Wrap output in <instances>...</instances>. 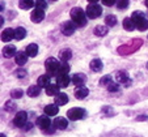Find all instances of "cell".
Returning <instances> with one entry per match:
<instances>
[{
	"label": "cell",
	"instance_id": "cell-44",
	"mask_svg": "<svg viewBox=\"0 0 148 137\" xmlns=\"http://www.w3.org/2000/svg\"><path fill=\"white\" fill-rule=\"evenodd\" d=\"M147 69H148V63H147Z\"/></svg>",
	"mask_w": 148,
	"mask_h": 137
},
{
	"label": "cell",
	"instance_id": "cell-35",
	"mask_svg": "<svg viewBox=\"0 0 148 137\" xmlns=\"http://www.w3.org/2000/svg\"><path fill=\"white\" fill-rule=\"evenodd\" d=\"M110 82H112V77H110V76H103V77L100 80V85H101V86H108Z\"/></svg>",
	"mask_w": 148,
	"mask_h": 137
},
{
	"label": "cell",
	"instance_id": "cell-6",
	"mask_svg": "<svg viewBox=\"0 0 148 137\" xmlns=\"http://www.w3.org/2000/svg\"><path fill=\"white\" fill-rule=\"evenodd\" d=\"M13 123H14V125L18 127V128H24V127L26 125V123H28V114H26L25 111L17 112L13 119Z\"/></svg>",
	"mask_w": 148,
	"mask_h": 137
},
{
	"label": "cell",
	"instance_id": "cell-43",
	"mask_svg": "<svg viewBox=\"0 0 148 137\" xmlns=\"http://www.w3.org/2000/svg\"><path fill=\"white\" fill-rule=\"evenodd\" d=\"M1 137H5V136H4V133H1Z\"/></svg>",
	"mask_w": 148,
	"mask_h": 137
},
{
	"label": "cell",
	"instance_id": "cell-19",
	"mask_svg": "<svg viewBox=\"0 0 148 137\" xmlns=\"http://www.w3.org/2000/svg\"><path fill=\"white\" fill-rule=\"evenodd\" d=\"M16 54H17L16 46H5L3 50V55H4V58H7V59L12 58V56H16Z\"/></svg>",
	"mask_w": 148,
	"mask_h": 137
},
{
	"label": "cell",
	"instance_id": "cell-14",
	"mask_svg": "<svg viewBox=\"0 0 148 137\" xmlns=\"http://www.w3.org/2000/svg\"><path fill=\"white\" fill-rule=\"evenodd\" d=\"M88 94H89V90L84 86V85L83 86H77L75 89V97L77 98V99H84Z\"/></svg>",
	"mask_w": 148,
	"mask_h": 137
},
{
	"label": "cell",
	"instance_id": "cell-5",
	"mask_svg": "<svg viewBox=\"0 0 148 137\" xmlns=\"http://www.w3.org/2000/svg\"><path fill=\"white\" fill-rule=\"evenodd\" d=\"M67 116L70 120H73V121L80 120V119H83L85 116V110L81 109V107H73V109L67 111Z\"/></svg>",
	"mask_w": 148,
	"mask_h": 137
},
{
	"label": "cell",
	"instance_id": "cell-34",
	"mask_svg": "<svg viewBox=\"0 0 148 137\" xmlns=\"http://www.w3.org/2000/svg\"><path fill=\"white\" fill-rule=\"evenodd\" d=\"M130 4V0H118L117 1V7L118 9H126Z\"/></svg>",
	"mask_w": 148,
	"mask_h": 137
},
{
	"label": "cell",
	"instance_id": "cell-3",
	"mask_svg": "<svg viewBox=\"0 0 148 137\" xmlns=\"http://www.w3.org/2000/svg\"><path fill=\"white\" fill-rule=\"evenodd\" d=\"M60 65H62V63L55 58H49L45 62V68L50 76H58Z\"/></svg>",
	"mask_w": 148,
	"mask_h": 137
},
{
	"label": "cell",
	"instance_id": "cell-30",
	"mask_svg": "<svg viewBox=\"0 0 148 137\" xmlns=\"http://www.w3.org/2000/svg\"><path fill=\"white\" fill-rule=\"evenodd\" d=\"M105 24H106L108 26L117 25V17L113 16V14H109V16H106V18H105Z\"/></svg>",
	"mask_w": 148,
	"mask_h": 137
},
{
	"label": "cell",
	"instance_id": "cell-1",
	"mask_svg": "<svg viewBox=\"0 0 148 137\" xmlns=\"http://www.w3.org/2000/svg\"><path fill=\"white\" fill-rule=\"evenodd\" d=\"M70 14H71V20L76 24V26H84L87 24V13H85L80 7L72 8Z\"/></svg>",
	"mask_w": 148,
	"mask_h": 137
},
{
	"label": "cell",
	"instance_id": "cell-28",
	"mask_svg": "<svg viewBox=\"0 0 148 137\" xmlns=\"http://www.w3.org/2000/svg\"><path fill=\"white\" fill-rule=\"evenodd\" d=\"M59 56H60V60H62V62H68V60L71 59V56H72V51L68 50V48H64V50L60 51Z\"/></svg>",
	"mask_w": 148,
	"mask_h": 137
},
{
	"label": "cell",
	"instance_id": "cell-23",
	"mask_svg": "<svg viewBox=\"0 0 148 137\" xmlns=\"http://www.w3.org/2000/svg\"><path fill=\"white\" fill-rule=\"evenodd\" d=\"M26 54H28V56H32V58H34V56H37V54H38V46L36 45V43H30L29 46H26Z\"/></svg>",
	"mask_w": 148,
	"mask_h": 137
},
{
	"label": "cell",
	"instance_id": "cell-8",
	"mask_svg": "<svg viewBox=\"0 0 148 137\" xmlns=\"http://www.w3.org/2000/svg\"><path fill=\"white\" fill-rule=\"evenodd\" d=\"M37 125L41 129H49L51 125V120L49 119V115H42V116H39L38 119H37Z\"/></svg>",
	"mask_w": 148,
	"mask_h": 137
},
{
	"label": "cell",
	"instance_id": "cell-16",
	"mask_svg": "<svg viewBox=\"0 0 148 137\" xmlns=\"http://www.w3.org/2000/svg\"><path fill=\"white\" fill-rule=\"evenodd\" d=\"M123 28H125V30L127 31H132L134 29H136V25H135V21L131 18V17H126L125 20H123Z\"/></svg>",
	"mask_w": 148,
	"mask_h": 137
},
{
	"label": "cell",
	"instance_id": "cell-13",
	"mask_svg": "<svg viewBox=\"0 0 148 137\" xmlns=\"http://www.w3.org/2000/svg\"><path fill=\"white\" fill-rule=\"evenodd\" d=\"M68 125V121L66 117H62V116H58L54 120V127H55L56 129H66Z\"/></svg>",
	"mask_w": 148,
	"mask_h": 137
},
{
	"label": "cell",
	"instance_id": "cell-27",
	"mask_svg": "<svg viewBox=\"0 0 148 137\" xmlns=\"http://www.w3.org/2000/svg\"><path fill=\"white\" fill-rule=\"evenodd\" d=\"M38 85L41 87H47L50 85V75H42L38 78Z\"/></svg>",
	"mask_w": 148,
	"mask_h": 137
},
{
	"label": "cell",
	"instance_id": "cell-7",
	"mask_svg": "<svg viewBox=\"0 0 148 137\" xmlns=\"http://www.w3.org/2000/svg\"><path fill=\"white\" fill-rule=\"evenodd\" d=\"M62 33L64 34V35H72L76 30V24L73 21H66V22L62 24V28H60Z\"/></svg>",
	"mask_w": 148,
	"mask_h": 137
},
{
	"label": "cell",
	"instance_id": "cell-36",
	"mask_svg": "<svg viewBox=\"0 0 148 137\" xmlns=\"http://www.w3.org/2000/svg\"><path fill=\"white\" fill-rule=\"evenodd\" d=\"M36 8H39V9H46V8H47V4H46L45 0H37V3H36Z\"/></svg>",
	"mask_w": 148,
	"mask_h": 137
},
{
	"label": "cell",
	"instance_id": "cell-4",
	"mask_svg": "<svg viewBox=\"0 0 148 137\" xmlns=\"http://www.w3.org/2000/svg\"><path fill=\"white\" fill-rule=\"evenodd\" d=\"M85 13H87L88 18L95 20V18H97V17L101 16V13H102V8H101V5H98V4H96V3H90L89 5L87 7Z\"/></svg>",
	"mask_w": 148,
	"mask_h": 137
},
{
	"label": "cell",
	"instance_id": "cell-2",
	"mask_svg": "<svg viewBox=\"0 0 148 137\" xmlns=\"http://www.w3.org/2000/svg\"><path fill=\"white\" fill-rule=\"evenodd\" d=\"M131 18L135 21L136 29L139 31H145L148 29V21L145 20V16H144V13H143V12L135 11L134 13L131 14Z\"/></svg>",
	"mask_w": 148,
	"mask_h": 137
},
{
	"label": "cell",
	"instance_id": "cell-25",
	"mask_svg": "<svg viewBox=\"0 0 148 137\" xmlns=\"http://www.w3.org/2000/svg\"><path fill=\"white\" fill-rule=\"evenodd\" d=\"M93 31H95V35L103 37V35H106V34H108V26H105V25H97Z\"/></svg>",
	"mask_w": 148,
	"mask_h": 137
},
{
	"label": "cell",
	"instance_id": "cell-39",
	"mask_svg": "<svg viewBox=\"0 0 148 137\" xmlns=\"http://www.w3.org/2000/svg\"><path fill=\"white\" fill-rule=\"evenodd\" d=\"M115 3H117V0H102V4L106 7H112V5H114Z\"/></svg>",
	"mask_w": 148,
	"mask_h": 137
},
{
	"label": "cell",
	"instance_id": "cell-40",
	"mask_svg": "<svg viewBox=\"0 0 148 137\" xmlns=\"http://www.w3.org/2000/svg\"><path fill=\"white\" fill-rule=\"evenodd\" d=\"M136 120H139V121H144V120H147V116H145V115H143V116H138L136 117Z\"/></svg>",
	"mask_w": 148,
	"mask_h": 137
},
{
	"label": "cell",
	"instance_id": "cell-26",
	"mask_svg": "<svg viewBox=\"0 0 148 137\" xmlns=\"http://www.w3.org/2000/svg\"><path fill=\"white\" fill-rule=\"evenodd\" d=\"M59 89H60V86H59L58 84H50L47 87H46V94L47 95H56L59 93Z\"/></svg>",
	"mask_w": 148,
	"mask_h": 137
},
{
	"label": "cell",
	"instance_id": "cell-20",
	"mask_svg": "<svg viewBox=\"0 0 148 137\" xmlns=\"http://www.w3.org/2000/svg\"><path fill=\"white\" fill-rule=\"evenodd\" d=\"M89 67H90V69H92L93 72H101V71H102L103 64H102V62H101L100 59H93L92 62H90Z\"/></svg>",
	"mask_w": 148,
	"mask_h": 137
},
{
	"label": "cell",
	"instance_id": "cell-17",
	"mask_svg": "<svg viewBox=\"0 0 148 137\" xmlns=\"http://www.w3.org/2000/svg\"><path fill=\"white\" fill-rule=\"evenodd\" d=\"M54 99H55V103L58 106H63V104H66L68 102V95L64 94V93H58Z\"/></svg>",
	"mask_w": 148,
	"mask_h": 137
},
{
	"label": "cell",
	"instance_id": "cell-11",
	"mask_svg": "<svg viewBox=\"0 0 148 137\" xmlns=\"http://www.w3.org/2000/svg\"><path fill=\"white\" fill-rule=\"evenodd\" d=\"M115 81L118 82V84L123 85H129L130 84V78H129V75L126 72H123V71H118L117 73H115Z\"/></svg>",
	"mask_w": 148,
	"mask_h": 137
},
{
	"label": "cell",
	"instance_id": "cell-42",
	"mask_svg": "<svg viewBox=\"0 0 148 137\" xmlns=\"http://www.w3.org/2000/svg\"><path fill=\"white\" fill-rule=\"evenodd\" d=\"M145 5H147V8H148V0H145Z\"/></svg>",
	"mask_w": 148,
	"mask_h": 137
},
{
	"label": "cell",
	"instance_id": "cell-21",
	"mask_svg": "<svg viewBox=\"0 0 148 137\" xmlns=\"http://www.w3.org/2000/svg\"><path fill=\"white\" fill-rule=\"evenodd\" d=\"M28 54L26 52H23V51H20V52L16 54V56H14V59H16V63L18 65H24L26 64V60H28Z\"/></svg>",
	"mask_w": 148,
	"mask_h": 137
},
{
	"label": "cell",
	"instance_id": "cell-41",
	"mask_svg": "<svg viewBox=\"0 0 148 137\" xmlns=\"http://www.w3.org/2000/svg\"><path fill=\"white\" fill-rule=\"evenodd\" d=\"M88 1H89V3H97L98 0H88Z\"/></svg>",
	"mask_w": 148,
	"mask_h": 137
},
{
	"label": "cell",
	"instance_id": "cell-37",
	"mask_svg": "<svg viewBox=\"0 0 148 137\" xmlns=\"http://www.w3.org/2000/svg\"><path fill=\"white\" fill-rule=\"evenodd\" d=\"M23 94H24L23 90H18V89H17V90H12V92H11V97L12 98H21V97H23Z\"/></svg>",
	"mask_w": 148,
	"mask_h": 137
},
{
	"label": "cell",
	"instance_id": "cell-18",
	"mask_svg": "<svg viewBox=\"0 0 148 137\" xmlns=\"http://www.w3.org/2000/svg\"><path fill=\"white\" fill-rule=\"evenodd\" d=\"M58 107H59V106H58L56 103H54V104H47V106L43 109V111H45V114L49 115V116H54V115H56V114H58V111H59Z\"/></svg>",
	"mask_w": 148,
	"mask_h": 137
},
{
	"label": "cell",
	"instance_id": "cell-29",
	"mask_svg": "<svg viewBox=\"0 0 148 137\" xmlns=\"http://www.w3.org/2000/svg\"><path fill=\"white\" fill-rule=\"evenodd\" d=\"M26 35V30L24 28H17L14 30V39L16 41H23Z\"/></svg>",
	"mask_w": 148,
	"mask_h": 137
},
{
	"label": "cell",
	"instance_id": "cell-24",
	"mask_svg": "<svg viewBox=\"0 0 148 137\" xmlns=\"http://www.w3.org/2000/svg\"><path fill=\"white\" fill-rule=\"evenodd\" d=\"M26 93H28L29 97H38L39 93H41V86L39 85H32V86H29Z\"/></svg>",
	"mask_w": 148,
	"mask_h": 137
},
{
	"label": "cell",
	"instance_id": "cell-31",
	"mask_svg": "<svg viewBox=\"0 0 148 137\" xmlns=\"http://www.w3.org/2000/svg\"><path fill=\"white\" fill-rule=\"evenodd\" d=\"M68 72H70V65H68L67 62H63L60 65V69H59L58 75H68Z\"/></svg>",
	"mask_w": 148,
	"mask_h": 137
},
{
	"label": "cell",
	"instance_id": "cell-15",
	"mask_svg": "<svg viewBox=\"0 0 148 137\" xmlns=\"http://www.w3.org/2000/svg\"><path fill=\"white\" fill-rule=\"evenodd\" d=\"M12 39H14V30L13 29H5L1 33V41L3 42H11Z\"/></svg>",
	"mask_w": 148,
	"mask_h": 137
},
{
	"label": "cell",
	"instance_id": "cell-9",
	"mask_svg": "<svg viewBox=\"0 0 148 137\" xmlns=\"http://www.w3.org/2000/svg\"><path fill=\"white\" fill-rule=\"evenodd\" d=\"M70 82H72V77H70L68 75H58L56 76V84L60 87H67L70 85Z\"/></svg>",
	"mask_w": 148,
	"mask_h": 137
},
{
	"label": "cell",
	"instance_id": "cell-33",
	"mask_svg": "<svg viewBox=\"0 0 148 137\" xmlns=\"http://www.w3.org/2000/svg\"><path fill=\"white\" fill-rule=\"evenodd\" d=\"M106 89L109 90V92L115 93V92H118V90H119V84H118L117 81H115V82H113V81H112V82H110V84L106 86Z\"/></svg>",
	"mask_w": 148,
	"mask_h": 137
},
{
	"label": "cell",
	"instance_id": "cell-10",
	"mask_svg": "<svg viewBox=\"0 0 148 137\" xmlns=\"http://www.w3.org/2000/svg\"><path fill=\"white\" fill-rule=\"evenodd\" d=\"M45 18V12H43V9H39V8H36L33 12H32L30 14V20L33 21V22H41L42 20Z\"/></svg>",
	"mask_w": 148,
	"mask_h": 137
},
{
	"label": "cell",
	"instance_id": "cell-38",
	"mask_svg": "<svg viewBox=\"0 0 148 137\" xmlns=\"http://www.w3.org/2000/svg\"><path fill=\"white\" fill-rule=\"evenodd\" d=\"M16 76H17L18 78H24V77L26 76V71L23 69V68H20V69L16 71Z\"/></svg>",
	"mask_w": 148,
	"mask_h": 137
},
{
	"label": "cell",
	"instance_id": "cell-12",
	"mask_svg": "<svg viewBox=\"0 0 148 137\" xmlns=\"http://www.w3.org/2000/svg\"><path fill=\"white\" fill-rule=\"evenodd\" d=\"M87 81V76L84 73H75L72 76V82L76 85V86H83Z\"/></svg>",
	"mask_w": 148,
	"mask_h": 137
},
{
	"label": "cell",
	"instance_id": "cell-32",
	"mask_svg": "<svg viewBox=\"0 0 148 137\" xmlns=\"http://www.w3.org/2000/svg\"><path fill=\"white\" fill-rule=\"evenodd\" d=\"M14 109H16V103H14L13 101H8V102H5V104H4V110L8 112L14 111Z\"/></svg>",
	"mask_w": 148,
	"mask_h": 137
},
{
	"label": "cell",
	"instance_id": "cell-22",
	"mask_svg": "<svg viewBox=\"0 0 148 137\" xmlns=\"http://www.w3.org/2000/svg\"><path fill=\"white\" fill-rule=\"evenodd\" d=\"M34 5H36L34 0H20L18 1V7L21 9H24V11H28V9L33 8Z\"/></svg>",
	"mask_w": 148,
	"mask_h": 137
}]
</instances>
